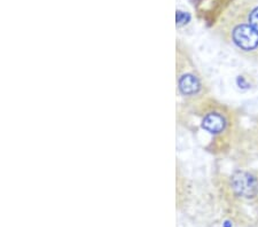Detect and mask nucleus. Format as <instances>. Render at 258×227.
I'll use <instances>...</instances> for the list:
<instances>
[{
    "instance_id": "1",
    "label": "nucleus",
    "mask_w": 258,
    "mask_h": 227,
    "mask_svg": "<svg viewBox=\"0 0 258 227\" xmlns=\"http://www.w3.org/2000/svg\"><path fill=\"white\" fill-rule=\"evenodd\" d=\"M217 30L236 52L258 62V0H239L233 4Z\"/></svg>"
},
{
    "instance_id": "2",
    "label": "nucleus",
    "mask_w": 258,
    "mask_h": 227,
    "mask_svg": "<svg viewBox=\"0 0 258 227\" xmlns=\"http://www.w3.org/2000/svg\"><path fill=\"white\" fill-rule=\"evenodd\" d=\"M179 90L185 96L195 94L200 90V83L198 78L193 75H184L179 78Z\"/></svg>"
},
{
    "instance_id": "3",
    "label": "nucleus",
    "mask_w": 258,
    "mask_h": 227,
    "mask_svg": "<svg viewBox=\"0 0 258 227\" xmlns=\"http://www.w3.org/2000/svg\"><path fill=\"white\" fill-rule=\"evenodd\" d=\"M202 126L203 129L211 132V133H218V132L223 131L224 126H225V121L218 114H209L203 119Z\"/></svg>"
}]
</instances>
